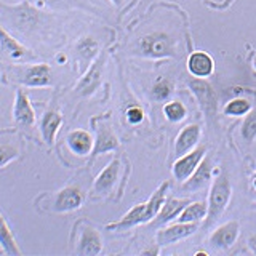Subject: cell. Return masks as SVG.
Segmentation results:
<instances>
[{
    "instance_id": "cell-17",
    "label": "cell",
    "mask_w": 256,
    "mask_h": 256,
    "mask_svg": "<svg viewBox=\"0 0 256 256\" xmlns=\"http://www.w3.org/2000/svg\"><path fill=\"white\" fill-rule=\"evenodd\" d=\"M200 136H202V130H200L197 124H189L182 126V130L178 133L174 140V156L181 157L190 152L192 149H196L198 146Z\"/></svg>"
},
{
    "instance_id": "cell-36",
    "label": "cell",
    "mask_w": 256,
    "mask_h": 256,
    "mask_svg": "<svg viewBox=\"0 0 256 256\" xmlns=\"http://www.w3.org/2000/svg\"><path fill=\"white\" fill-rule=\"evenodd\" d=\"M253 68H254V70H256V56H254V60H253Z\"/></svg>"
},
{
    "instance_id": "cell-2",
    "label": "cell",
    "mask_w": 256,
    "mask_h": 256,
    "mask_svg": "<svg viewBox=\"0 0 256 256\" xmlns=\"http://www.w3.org/2000/svg\"><path fill=\"white\" fill-rule=\"evenodd\" d=\"M232 196V186L228 174H218L213 180V184L210 188V194H208V213L205 218V228H210L213 222L218 221L222 213L226 212V208L230 202Z\"/></svg>"
},
{
    "instance_id": "cell-34",
    "label": "cell",
    "mask_w": 256,
    "mask_h": 256,
    "mask_svg": "<svg viewBox=\"0 0 256 256\" xmlns=\"http://www.w3.org/2000/svg\"><path fill=\"white\" fill-rule=\"evenodd\" d=\"M110 2H112V4H114L116 6H120V5H122V4H124V0H110Z\"/></svg>"
},
{
    "instance_id": "cell-27",
    "label": "cell",
    "mask_w": 256,
    "mask_h": 256,
    "mask_svg": "<svg viewBox=\"0 0 256 256\" xmlns=\"http://www.w3.org/2000/svg\"><path fill=\"white\" fill-rule=\"evenodd\" d=\"M252 109H253L252 102L248 101L246 98H234V100H230L229 102H226V106H224L222 112H224V116H228V117H244Z\"/></svg>"
},
{
    "instance_id": "cell-32",
    "label": "cell",
    "mask_w": 256,
    "mask_h": 256,
    "mask_svg": "<svg viewBox=\"0 0 256 256\" xmlns=\"http://www.w3.org/2000/svg\"><path fill=\"white\" fill-rule=\"evenodd\" d=\"M40 5H52V6H66V5H78L80 0H37Z\"/></svg>"
},
{
    "instance_id": "cell-5",
    "label": "cell",
    "mask_w": 256,
    "mask_h": 256,
    "mask_svg": "<svg viewBox=\"0 0 256 256\" xmlns=\"http://www.w3.org/2000/svg\"><path fill=\"white\" fill-rule=\"evenodd\" d=\"M77 226L78 229V238L76 246V254L78 256H98L102 252V237L100 230L92 224L85 221H80Z\"/></svg>"
},
{
    "instance_id": "cell-22",
    "label": "cell",
    "mask_w": 256,
    "mask_h": 256,
    "mask_svg": "<svg viewBox=\"0 0 256 256\" xmlns=\"http://www.w3.org/2000/svg\"><path fill=\"white\" fill-rule=\"evenodd\" d=\"M66 142L70 152H74L76 156H80V157L92 154L93 146H94L93 136L86 130H72L66 136Z\"/></svg>"
},
{
    "instance_id": "cell-33",
    "label": "cell",
    "mask_w": 256,
    "mask_h": 256,
    "mask_svg": "<svg viewBox=\"0 0 256 256\" xmlns=\"http://www.w3.org/2000/svg\"><path fill=\"white\" fill-rule=\"evenodd\" d=\"M248 246H250L252 253H254V254H256V234H254V236H252L250 238H248Z\"/></svg>"
},
{
    "instance_id": "cell-14",
    "label": "cell",
    "mask_w": 256,
    "mask_h": 256,
    "mask_svg": "<svg viewBox=\"0 0 256 256\" xmlns=\"http://www.w3.org/2000/svg\"><path fill=\"white\" fill-rule=\"evenodd\" d=\"M13 120L21 128H30L36 124V112L32 108L29 96L22 90H16L13 104Z\"/></svg>"
},
{
    "instance_id": "cell-9",
    "label": "cell",
    "mask_w": 256,
    "mask_h": 256,
    "mask_svg": "<svg viewBox=\"0 0 256 256\" xmlns=\"http://www.w3.org/2000/svg\"><path fill=\"white\" fill-rule=\"evenodd\" d=\"M198 229V222H170V226L162 228L160 230H157V245L158 246H166L180 242L182 238H188L192 234H196Z\"/></svg>"
},
{
    "instance_id": "cell-7",
    "label": "cell",
    "mask_w": 256,
    "mask_h": 256,
    "mask_svg": "<svg viewBox=\"0 0 256 256\" xmlns=\"http://www.w3.org/2000/svg\"><path fill=\"white\" fill-rule=\"evenodd\" d=\"M84 204V192L76 184L62 188L52 198V212L54 213H69L78 210Z\"/></svg>"
},
{
    "instance_id": "cell-28",
    "label": "cell",
    "mask_w": 256,
    "mask_h": 256,
    "mask_svg": "<svg viewBox=\"0 0 256 256\" xmlns=\"http://www.w3.org/2000/svg\"><path fill=\"white\" fill-rule=\"evenodd\" d=\"M164 114H165L168 122L178 124V122H181V120L186 118L188 109L181 101H168L164 106Z\"/></svg>"
},
{
    "instance_id": "cell-1",
    "label": "cell",
    "mask_w": 256,
    "mask_h": 256,
    "mask_svg": "<svg viewBox=\"0 0 256 256\" xmlns=\"http://www.w3.org/2000/svg\"><path fill=\"white\" fill-rule=\"evenodd\" d=\"M168 188H170V182H168V181H165L164 184H160V186L154 190V194L150 196V198L148 200V202L134 205L132 210H128V213L124 214L118 221L106 224V229L112 230V232H124V230H128L132 228L141 226V224L150 222L157 216V213L160 212L162 205L165 204Z\"/></svg>"
},
{
    "instance_id": "cell-6",
    "label": "cell",
    "mask_w": 256,
    "mask_h": 256,
    "mask_svg": "<svg viewBox=\"0 0 256 256\" xmlns=\"http://www.w3.org/2000/svg\"><path fill=\"white\" fill-rule=\"evenodd\" d=\"M192 94L196 96V100L198 101L200 109L204 110V114L206 118H212L216 114V109H218V96H216L213 86L206 82L205 78H197L192 77L188 82Z\"/></svg>"
},
{
    "instance_id": "cell-35",
    "label": "cell",
    "mask_w": 256,
    "mask_h": 256,
    "mask_svg": "<svg viewBox=\"0 0 256 256\" xmlns=\"http://www.w3.org/2000/svg\"><path fill=\"white\" fill-rule=\"evenodd\" d=\"M253 188L256 189V176H253Z\"/></svg>"
},
{
    "instance_id": "cell-20",
    "label": "cell",
    "mask_w": 256,
    "mask_h": 256,
    "mask_svg": "<svg viewBox=\"0 0 256 256\" xmlns=\"http://www.w3.org/2000/svg\"><path fill=\"white\" fill-rule=\"evenodd\" d=\"M21 156V146L13 132L0 133V168L6 166Z\"/></svg>"
},
{
    "instance_id": "cell-16",
    "label": "cell",
    "mask_w": 256,
    "mask_h": 256,
    "mask_svg": "<svg viewBox=\"0 0 256 256\" xmlns=\"http://www.w3.org/2000/svg\"><path fill=\"white\" fill-rule=\"evenodd\" d=\"M189 204L188 198H176V197H170L165 200V204L160 208V212L157 213V216L150 221L152 228H164L166 224L173 222L174 220H178L180 213L184 210V206Z\"/></svg>"
},
{
    "instance_id": "cell-30",
    "label": "cell",
    "mask_w": 256,
    "mask_h": 256,
    "mask_svg": "<svg viewBox=\"0 0 256 256\" xmlns=\"http://www.w3.org/2000/svg\"><path fill=\"white\" fill-rule=\"evenodd\" d=\"M150 93H152V98L156 101H166L173 93V84L168 78H162L154 84Z\"/></svg>"
},
{
    "instance_id": "cell-15",
    "label": "cell",
    "mask_w": 256,
    "mask_h": 256,
    "mask_svg": "<svg viewBox=\"0 0 256 256\" xmlns=\"http://www.w3.org/2000/svg\"><path fill=\"white\" fill-rule=\"evenodd\" d=\"M0 54H4L8 60L13 61H26L34 58V54L2 26H0Z\"/></svg>"
},
{
    "instance_id": "cell-10",
    "label": "cell",
    "mask_w": 256,
    "mask_h": 256,
    "mask_svg": "<svg viewBox=\"0 0 256 256\" xmlns=\"http://www.w3.org/2000/svg\"><path fill=\"white\" fill-rule=\"evenodd\" d=\"M2 10L6 12V14L10 16L12 22L14 24V28H18L20 30H29L32 28L37 26L40 14L34 6H30L29 2H24L18 6H5L0 5Z\"/></svg>"
},
{
    "instance_id": "cell-24",
    "label": "cell",
    "mask_w": 256,
    "mask_h": 256,
    "mask_svg": "<svg viewBox=\"0 0 256 256\" xmlns=\"http://www.w3.org/2000/svg\"><path fill=\"white\" fill-rule=\"evenodd\" d=\"M0 246H2L5 254H10V256H18L22 253L18 244H16V238L2 213H0Z\"/></svg>"
},
{
    "instance_id": "cell-37",
    "label": "cell",
    "mask_w": 256,
    "mask_h": 256,
    "mask_svg": "<svg viewBox=\"0 0 256 256\" xmlns=\"http://www.w3.org/2000/svg\"><path fill=\"white\" fill-rule=\"evenodd\" d=\"M253 176H256V172H254V174H253Z\"/></svg>"
},
{
    "instance_id": "cell-13",
    "label": "cell",
    "mask_w": 256,
    "mask_h": 256,
    "mask_svg": "<svg viewBox=\"0 0 256 256\" xmlns=\"http://www.w3.org/2000/svg\"><path fill=\"white\" fill-rule=\"evenodd\" d=\"M118 173H120V160L112 158L110 162L102 168L101 173L96 176V180L93 182L94 194L102 196V197L109 196L118 180Z\"/></svg>"
},
{
    "instance_id": "cell-12",
    "label": "cell",
    "mask_w": 256,
    "mask_h": 256,
    "mask_svg": "<svg viewBox=\"0 0 256 256\" xmlns=\"http://www.w3.org/2000/svg\"><path fill=\"white\" fill-rule=\"evenodd\" d=\"M240 234V224L238 221L232 220L221 224L220 228H216L210 236V245L216 250H229V248L237 242Z\"/></svg>"
},
{
    "instance_id": "cell-4",
    "label": "cell",
    "mask_w": 256,
    "mask_h": 256,
    "mask_svg": "<svg viewBox=\"0 0 256 256\" xmlns=\"http://www.w3.org/2000/svg\"><path fill=\"white\" fill-rule=\"evenodd\" d=\"M138 46L142 56L152 60L170 58L174 54L173 40L165 32H150L148 36H142Z\"/></svg>"
},
{
    "instance_id": "cell-23",
    "label": "cell",
    "mask_w": 256,
    "mask_h": 256,
    "mask_svg": "<svg viewBox=\"0 0 256 256\" xmlns=\"http://www.w3.org/2000/svg\"><path fill=\"white\" fill-rule=\"evenodd\" d=\"M118 138L116 136V133L110 130L108 125H100L96 128V138H94V146L92 154L93 157L106 154V152L116 150L118 148Z\"/></svg>"
},
{
    "instance_id": "cell-29",
    "label": "cell",
    "mask_w": 256,
    "mask_h": 256,
    "mask_svg": "<svg viewBox=\"0 0 256 256\" xmlns=\"http://www.w3.org/2000/svg\"><path fill=\"white\" fill-rule=\"evenodd\" d=\"M240 134L246 142H253L256 140V108L245 116L242 128H240Z\"/></svg>"
},
{
    "instance_id": "cell-19",
    "label": "cell",
    "mask_w": 256,
    "mask_h": 256,
    "mask_svg": "<svg viewBox=\"0 0 256 256\" xmlns=\"http://www.w3.org/2000/svg\"><path fill=\"white\" fill-rule=\"evenodd\" d=\"M212 172H213L212 158H208L205 156L202 162H200L198 166L196 168V172L182 182V189L189 190V192H196V190L204 189L206 184L210 182V180H212Z\"/></svg>"
},
{
    "instance_id": "cell-18",
    "label": "cell",
    "mask_w": 256,
    "mask_h": 256,
    "mask_svg": "<svg viewBox=\"0 0 256 256\" xmlns=\"http://www.w3.org/2000/svg\"><path fill=\"white\" fill-rule=\"evenodd\" d=\"M188 70L192 77L197 78H206L213 74L214 70V61L206 52H192L188 58Z\"/></svg>"
},
{
    "instance_id": "cell-11",
    "label": "cell",
    "mask_w": 256,
    "mask_h": 256,
    "mask_svg": "<svg viewBox=\"0 0 256 256\" xmlns=\"http://www.w3.org/2000/svg\"><path fill=\"white\" fill-rule=\"evenodd\" d=\"M104 69V54H98L96 60L90 64V68L85 72V76L80 78V82L76 86V92L80 96H90L96 92V88L101 84Z\"/></svg>"
},
{
    "instance_id": "cell-8",
    "label": "cell",
    "mask_w": 256,
    "mask_h": 256,
    "mask_svg": "<svg viewBox=\"0 0 256 256\" xmlns=\"http://www.w3.org/2000/svg\"><path fill=\"white\" fill-rule=\"evenodd\" d=\"M205 156H206V148L197 146L196 149L188 152V154L178 157V160L173 164V168H172L174 180L182 184L192 173L196 172V168L198 166L200 162H202Z\"/></svg>"
},
{
    "instance_id": "cell-26",
    "label": "cell",
    "mask_w": 256,
    "mask_h": 256,
    "mask_svg": "<svg viewBox=\"0 0 256 256\" xmlns=\"http://www.w3.org/2000/svg\"><path fill=\"white\" fill-rule=\"evenodd\" d=\"M208 213V204L206 202H189L184 210L180 213L178 220L180 222H200L205 221Z\"/></svg>"
},
{
    "instance_id": "cell-3",
    "label": "cell",
    "mask_w": 256,
    "mask_h": 256,
    "mask_svg": "<svg viewBox=\"0 0 256 256\" xmlns=\"http://www.w3.org/2000/svg\"><path fill=\"white\" fill-rule=\"evenodd\" d=\"M10 74L13 80H16L22 86H29V88H42V86H50L53 84L52 68L45 62L13 66L10 69Z\"/></svg>"
},
{
    "instance_id": "cell-31",
    "label": "cell",
    "mask_w": 256,
    "mask_h": 256,
    "mask_svg": "<svg viewBox=\"0 0 256 256\" xmlns=\"http://www.w3.org/2000/svg\"><path fill=\"white\" fill-rule=\"evenodd\" d=\"M126 120H128V124H132V125H138L142 122V118H144V110L140 108V106H130L126 109Z\"/></svg>"
},
{
    "instance_id": "cell-25",
    "label": "cell",
    "mask_w": 256,
    "mask_h": 256,
    "mask_svg": "<svg viewBox=\"0 0 256 256\" xmlns=\"http://www.w3.org/2000/svg\"><path fill=\"white\" fill-rule=\"evenodd\" d=\"M77 54L82 62H85V66H88V62H92L96 60V56L100 53V44L98 40L92 36H85L77 42L76 45Z\"/></svg>"
},
{
    "instance_id": "cell-21",
    "label": "cell",
    "mask_w": 256,
    "mask_h": 256,
    "mask_svg": "<svg viewBox=\"0 0 256 256\" xmlns=\"http://www.w3.org/2000/svg\"><path fill=\"white\" fill-rule=\"evenodd\" d=\"M61 125H62V116L58 110L48 109L44 114L42 120H40V133H42V138L46 146H53Z\"/></svg>"
}]
</instances>
